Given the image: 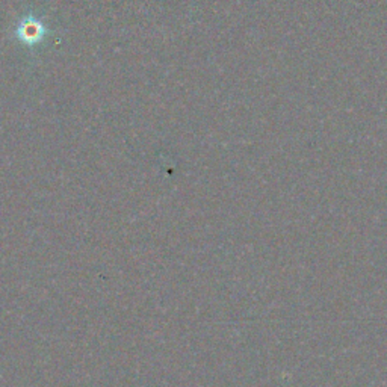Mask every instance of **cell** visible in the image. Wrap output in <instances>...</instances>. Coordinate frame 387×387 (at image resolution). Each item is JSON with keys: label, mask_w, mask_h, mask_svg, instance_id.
Listing matches in <instances>:
<instances>
[{"label": "cell", "mask_w": 387, "mask_h": 387, "mask_svg": "<svg viewBox=\"0 0 387 387\" xmlns=\"http://www.w3.org/2000/svg\"><path fill=\"white\" fill-rule=\"evenodd\" d=\"M45 27L41 22L36 20L34 17H26L23 22H20L17 27V36L18 40H22L27 45L38 44L45 35Z\"/></svg>", "instance_id": "cell-1"}]
</instances>
